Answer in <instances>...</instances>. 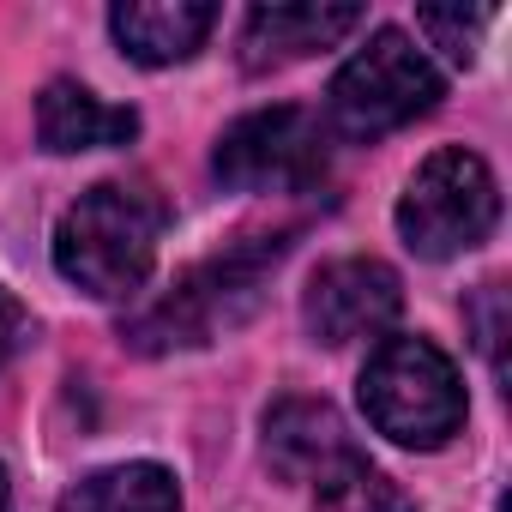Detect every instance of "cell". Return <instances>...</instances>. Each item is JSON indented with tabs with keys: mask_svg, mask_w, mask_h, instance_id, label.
<instances>
[{
	"mask_svg": "<svg viewBox=\"0 0 512 512\" xmlns=\"http://www.w3.org/2000/svg\"><path fill=\"white\" fill-rule=\"evenodd\" d=\"M163 223L169 211L145 181H97L55 229V272L97 302H121L151 278Z\"/></svg>",
	"mask_w": 512,
	"mask_h": 512,
	"instance_id": "obj_1",
	"label": "cell"
},
{
	"mask_svg": "<svg viewBox=\"0 0 512 512\" xmlns=\"http://www.w3.org/2000/svg\"><path fill=\"white\" fill-rule=\"evenodd\" d=\"M284 253H290V235H247L229 253H217V260H199L193 272H181L157 302H145L127 320V344L145 356H169V350H199L223 338L229 326H241L260 308V290Z\"/></svg>",
	"mask_w": 512,
	"mask_h": 512,
	"instance_id": "obj_2",
	"label": "cell"
},
{
	"mask_svg": "<svg viewBox=\"0 0 512 512\" xmlns=\"http://www.w3.org/2000/svg\"><path fill=\"white\" fill-rule=\"evenodd\" d=\"M356 386H362L368 422L398 446L434 452L464 428V380L452 356L428 338H386L368 356Z\"/></svg>",
	"mask_w": 512,
	"mask_h": 512,
	"instance_id": "obj_3",
	"label": "cell"
},
{
	"mask_svg": "<svg viewBox=\"0 0 512 512\" xmlns=\"http://www.w3.org/2000/svg\"><path fill=\"white\" fill-rule=\"evenodd\" d=\"M494 223H500L494 169L464 145L434 151L398 193V235L422 260H458V253L488 241Z\"/></svg>",
	"mask_w": 512,
	"mask_h": 512,
	"instance_id": "obj_4",
	"label": "cell"
},
{
	"mask_svg": "<svg viewBox=\"0 0 512 512\" xmlns=\"http://www.w3.org/2000/svg\"><path fill=\"white\" fill-rule=\"evenodd\" d=\"M440 103V73L434 61L404 37V31H374L332 79L326 91V121L344 139H380L410 127Z\"/></svg>",
	"mask_w": 512,
	"mask_h": 512,
	"instance_id": "obj_5",
	"label": "cell"
},
{
	"mask_svg": "<svg viewBox=\"0 0 512 512\" xmlns=\"http://www.w3.org/2000/svg\"><path fill=\"white\" fill-rule=\"evenodd\" d=\"M211 169L235 193H302L326 175V127L296 103L253 109L217 139Z\"/></svg>",
	"mask_w": 512,
	"mask_h": 512,
	"instance_id": "obj_6",
	"label": "cell"
},
{
	"mask_svg": "<svg viewBox=\"0 0 512 512\" xmlns=\"http://www.w3.org/2000/svg\"><path fill=\"white\" fill-rule=\"evenodd\" d=\"M398 308H404V284L386 260H332L302 290V326L326 350L380 338L398 320Z\"/></svg>",
	"mask_w": 512,
	"mask_h": 512,
	"instance_id": "obj_7",
	"label": "cell"
},
{
	"mask_svg": "<svg viewBox=\"0 0 512 512\" xmlns=\"http://www.w3.org/2000/svg\"><path fill=\"white\" fill-rule=\"evenodd\" d=\"M266 464L284 476V482H302V488H326L332 476L368 464L344 428V416L326 404V398H278L266 410Z\"/></svg>",
	"mask_w": 512,
	"mask_h": 512,
	"instance_id": "obj_8",
	"label": "cell"
},
{
	"mask_svg": "<svg viewBox=\"0 0 512 512\" xmlns=\"http://www.w3.org/2000/svg\"><path fill=\"white\" fill-rule=\"evenodd\" d=\"M356 25H362V7H253L241 25V61L247 73L290 67L344 43Z\"/></svg>",
	"mask_w": 512,
	"mask_h": 512,
	"instance_id": "obj_9",
	"label": "cell"
},
{
	"mask_svg": "<svg viewBox=\"0 0 512 512\" xmlns=\"http://www.w3.org/2000/svg\"><path fill=\"white\" fill-rule=\"evenodd\" d=\"M217 25V7L205 0H121L109 13L115 43L139 61V67H175L187 61Z\"/></svg>",
	"mask_w": 512,
	"mask_h": 512,
	"instance_id": "obj_10",
	"label": "cell"
},
{
	"mask_svg": "<svg viewBox=\"0 0 512 512\" xmlns=\"http://www.w3.org/2000/svg\"><path fill=\"white\" fill-rule=\"evenodd\" d=\"M133 133H139V115H133V109L103 103L97 91H85V85H73V79H55V85L37 97V139H43V151H55V157L127 145Z\"/></svg>",
	"mask_w": 512,
	"mask_h": 512,
	"instance_id": "obj_11",
	"label": "cell"
},
{
	"mask_svg": "<svg viewBox=\"0 0 512 512\" xmlns=\"http://www.w3.org/2000/svg\"><path fill=\"white\" fill-rule=\"evenodd\" d=\"M61 512H181V488H175V470L133 458L73 482L61 494Z\"/></svg>",
	"mask_w": 512,
	"mask_h": 512,
	"instance_id": "obj_12",
	"label": "cell"
},
{
	"mask_svg": "<svg viewBox=\"0 0 512 512\" xmlns=\"http://www.w3.org/2000/svg\"><path fill=\"white\" fill-rule=\"evenodd\" d=\"M314 494H320L314 512H416V500H410L392 476H380L374 464H356V470L332 476V482L314 488Z\"/></svg>",
	"mask_w": 512,
	"mask_h": 512,
	"instance_id": "obj_13",
	"label": "cell"
},
{
	"mask_svg": "<svg viewBox=\"0 0 512 512\" xmlns=\"http://www.w3.org/2000/svg\"><path fill=\"white\" fill-rule=\"evenodd\" d=\"M488 19H494V13H464V7H428V13H422V31H428V37H434V43H440V49H446V55H452L458 67H470V61H476V37L488 31Z\"/></svg>",
	"mask_w": 512,
	"mask_h": 512,
	"instance_id": "obj_14",
	"label": "cell"
},
{
	"mask_svg": "<svg viewBox=\"0 0 512 512\" xmlns=\"http://www.w3.org/2000/svg\"><path fill=\"white\" fill-rule=\"evenodd\" d=\"M25 338H31V320H25V308H19L7 290H0V362H7V356L25 344Z\"/></svg>",
	"mask_w": 512,
	"mask_h": 512,
	"instance_id": "obj_15",
	"label": "cell"
},
{
	"mask_svg": "<svg viewBox=\"0 0 512 512\" xmlns=\"http://www.w3.org/2000/svg\"><path fill=\"white\" fill-rule=\"evenodd\" d=\"M0 512H13V488H7V470H0Z\"/></svg>",
	"mask_w": 512,
	"mask_h": 512,
	"instance_id": "obj_16",
	"label": "cell"
}]
</instances>
